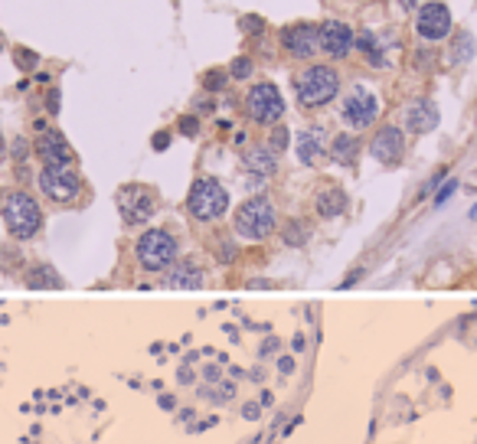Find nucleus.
<instances>
[{"instance_id": "f257e3e1", "label": "nucleus", "mask_w": 477, "mask_h": 444, "mask_svg": "<svg viewBox=\"0 0 477 444\" xmlns=\"http://www.w3.org/2000/svg\"><path fill=\"white\" fill-rule=\"evenodd\" d=\"M0 213L14 238H33L43 229V209L26 190H10L0 196Z\"/></svg>"}, {"instance_id": "f03ea898", "label": "nucleus", "mask_w": 477, "mask_h": 444, "mask_svg": "<svg viewBox=\"0 0 477 444\" xmlns=\"http://www.w3.org/2000/svg\"><path fill=\"white\" fill-rule=\"evenodd\" d=\"M186 209L193 219L200 222H216L219 216H226L229 209V193L216 176H200L186 193Z\"/></svg>"}, {"instance_id": "7ed1b4c3", "label": "nucleus", "mask_w": 477, "mask_h": 444, "mask_svg": "<svg viewBox=\"0 0 477 444\" xmlns=\"http://www.w3.org/2000/svg\"><path fill=\"white\" fill-rule=\"evenodd\" d=\"M275 226H278V216L268 196H252L236 209V232L242 238H248V242L268 238L275 232Z\"/></svg>"}, {"instance_id": "20e7f679", "label": "nucleus", "mask_w": 477, "mask_h": 444, "mask_svg": "<svg viewBox=\"0 0 477 444\" xmlns=\"http://www.w3.org/2000/svg\"><path fill=\"white\" fill-rule=\"evenodd\" d=\"M294 89H298V101L304 108H321V105H327V101L337 99L340 76L331 69V66H308V69L298 76Z\"/></svg>"}, {"instance_id": "39448f33", "label": "nucleus", "mask_w": 477, "mask_h": 444, "mask_svg": "<svg viewBox=\"0 0 477 444\" xmlns=\"http://www.w3.org/2000/svg\"><path fill=\"white\" fill-rule=\"evenodd\" d=\"M134 255H138V265L144 271H167L177 261V238L167 229H147L138 238Z\"/></svg>"}, {"instance_id": "423d86ee", "label": "nucleus", "mask_w": 477, "mask_h": 444, "mask_svg": "<svg viewBox=\"0 0 477 444\" xmlns=\"http://www.w3.org/2000/svg\"><path fill=\"white\" fill-rule=\"evenodd\" d=\"M118 209L128 226H144L157 213V193L144 183H128L118 190Z\"/></svg>"}, {"instance_id": "0eeeda50", "label": "nucleus", "mask_w": 477, "mask_h": 444, "mask_svg": "<svg viewBox=\"0 0 477 444\" xmlns=\"http://www.w3.org/2000/svg\"><path fill=\"white\" fill-rule=\"evenodd\" d=\"M246 111L252 121L258 124H278L281 115H285V99L278 92V85L271 82H258L248 89L246 95Z\"/></svg>"}, {"instance_id": "6e6552de", "label": "nucleus", "mask_w": 477, "mask_h": 444, "mask_svg": "<svg viewBox=\"0 0 477 444\" xmlns=\"http://www.w3.org/2000/svg\"><path fill=\"white\" fill-rule=\"evenodd\" d=\"M43 196H49L53 203H72L82 190V176L72 167H43L36 176Z\"/></svg>"}, {"instance_id": "1a4fd4ad", "label": "nucleus", "mask_w": 477, "mask_h": 444, "mask_svg": "<svg viewBox=\"0 0 477 444\" xmlns=\"http://www.w3.org/2000/svg\"><path fill=\"white\" fill-rule=\"evenodd\" d=\"M340 115H343V121L350 124V128L363 131L370 128L373 121H376L379 115V99L370 92V89H363V85H356L353 92L343 99V108H340Z\"/></svg>"}, {"instance_id": "9d476101", "label": "nucleus", "mask_w": 477, "mask_h": 444, "mask_svg": "<svg viewBox=\"0 0 477 444\" xmlns=\"http://www.w3.org/2000/svg\"><path fill=\"white\" fill-rule=\"evenodd\" d=\"M39 134L36 141H33V153H36L39 161H43V167H72V147L69 141L62 138L59 131L53 128H43V124H36Z\"/></svg>"}, {"instance_id": "9b49d317", "label": "nucleus", "mask_w": 477, "mask_h": 444, "mask_svg": "<svg viewBox=\"0 0 477 444\" xmlns=\"http://www.w3.org/2000/svg\"><path fill=\"white\" fill-rule=\"evenodd\" d=\"M416 33L422 39H428V43H438V39H445L448 33H451V14H448L445 4H438V0H428V4L418 10Z\"/></svg>"}, {"instance_id": "f8f14e48", "label": "nucleus", "mask_w": 477, "mask_h": 444, "mask_svg": "<svg viewBox=\"0 0 477 444\" xmlns=\"http://www.w3.org/2000/svg\"><path fill=\"white\" fill-rule=\"evenodd\" d=\"M317 36H321V49L333 59H346L350 49L356 46L353 30L343 24V20H327L323 26H317Z\"/></svg>"}, {"instance_id": "ddd939ff", "label": "nucleus", "mask_w": 477, "mask_h": 444, "mask_svg": "<svg viewBox=\"0 0 477 444\" xmlns=\"http://www.w3.org/2000/svg\"><path fill=\"white\" fill-rule=\"evenodd\" d=\"M281 46H285L288 56L294 59H311L314 49L321 46V36H317V26L314 24H294L281 30Z\"/></svg>"}, {"instance_id": "4468645a", "label": "nucleus", "mask_w": 477, "mask_h": 444, "mask_svg": "<svg viewBox=\"0 0 477 444\" xmlns=\"http://www.w3.org/2000/svg\"><path fill=\"white\" fill-rule=\"evenodd\" d=\"M370 153L379 163H386V167H396V163L402 161V153H406V138H402V131L396 128V124L379 128L376 138H373V144H370Z\"/></svg>"}, {"instance_id": "2eb2a0df", "label": "nucleus", "mask_w": 477, "mask_h": 444, "mask_svg": "<svg viewBox=\"0 0 477 444\" xmlns=\"http://www.w3.org/2000/svg\"><path fill=\"white\" fill-rule=\"evenodd\" d=\"M406 128L416 131V134H428V131L438 128V108H435V101H428V99L412 101L406 111Z\"/></svg>"}, {"instance_id": "dca6fc26", "label": "nucleus", "mask_w": 477, "mask_h": 444, "mask_svg": "<svg viewBox=\"0 0 477 444\" xmlns=\"http://www.w3.org/2000/svg\"><path fill=\"white\" fill-rule=\"evenodd\" d=\"M242 163H246V170L252 176L265 180V176H271L278 170V153L271 151V147H252V151H246Z\"/></svg>"}, {"instance_id": "f3484780", "label": "nucleus", "mask_w": 477, "mask_h": 444, "mask_svg": "<svg viewBox=\"0 0 477 444\" xmlns=\"http://www.w3.org/2000/svg\"><path fill=\"white\" fill-rule=\"evenodd\" d=\"M323 157V131L321 128H308L298 138V161L301 163H317Z\"/></svg>"}, {"instance_id": "a211bd4d", "label": "nucleus", "mask_w": 477, "mask_h": 444, "mask_svg": "<svg viewBox=\"0 0 477 444\" xmlns=\"http://www.w3.org/2000/svg\"><path fill=\"white\" fill-rule=\"evenodd\" d=\"M314 209L323 219H333V216H340L346 209V193L340 190V186H323L314 199Z\"/></svg>"}, {"instance_id": "6ab92c4d", "label": "nucleus", "mask_w": 477, "mask_h": 444, "mask_svg": "<svg viewBox=\"0 0 477 444\" xmlns=\"http://www.w3.org/2000/svg\"><path fill=\"white\" fill-rule=\"evenodd\" d=\"M167 284L170 288H200L203 284V268L196 261H180L177 268L167 275Z\"/></svg>"}, {"instance_id": "aec40b11", "label": "nucleus", "mask_w": 477, "mask_h": 444, "mask_svg": "<svg viewBox=\"0 0 477 444\" xmlns=\"http://www.w3.org/2000/svg\"><path fill=\"white\" fill-rule=\"evenodd\" d=\"M331 153H333V161L337 163H350L356 161V153H360V141H356V134H337L331 144Z\"/></svg>"}, {"instance_id": "412c9836", "label": "nucleus", "mask_w": 477, "mask_h": 444, "mask_svg": "<svg viewBox=\"0 0 477 444\" xmlns=\"http://www.w3.org/2000/svg\"><path fill=\"white\" fill-rule=\"evenodd\" d=\"M356 46H360V53L366 56V62L370 66H376V69H383L386 59H383V46H379V39L373 30H363L360 36H356Z\"/></svg>"}, {"instance_id": "4be33fe9", "label": "nucleus", "mask_w": 477, "mask_h": 444, "mask_svg": "<svg viewBox=\"0 0 477 444\" xmlns=\"http://www.w3.org/2000/svg\"><path fill=\"white\" fill-rule=\"evenodd\" d=\"M26 284H30V288H62L59 275H56L49 265H36V268L26 271Z\"/></svg>"}, {"instance_id": "5701e85b", "label": "nucleus", "mask_w": 477, "mask_h": 444, "mask_svg": "<svg viewBox=\"0 0 477 444\" xmlns=\"http://www.w3.org/2000/svg\"><path fill=\"white\" fill-rule=\"evenodd\" d=\"M451 62H468L474 56V36L468 30H458L454 33V43H451Z\"/></svg>"}, {"instance_id": "b1692460", "label": "nucleus", "mask_w": 477, "mask_h": 444, "mask_svg": "<svg viewBox=\"0 0 477 444\" xmlns=\"http://www.w3.org/2000/svg\"><path fill=\"white\" fill-rule=\"evenodd\" d=\"M308 236H311V229L304 226V222H298V219L285 222V229H281V238H285L288 246H304V242H308Z\"/></svg>"}, {"instance_id": "393cba45", "label": "nucleus", "mask_w": 477, "mask_h": 444, "mask_svg": "<svg viewBox=\"0 0 477 444\" xmlns=\"http://www.w3.org/2000/svg\"><path fill=\"white\" fill-rule=\"evenodd\" d=\"M226 82H229V72H223V69H209L206 76H203V85H206L209 92H223Z\"/></svg>"}, {"instance_id": "a878e982", "label": "nucleus", "mask_w": 477, "mask_h": 444, "mask_svg": "<svg viewBox=\"0 0 477 444\" xmlns=\"http://www.w3.org/2000/svg\"><path fill=\"white\" fill-rule=\"evenodd\" d=\"M16 66L30 72V69H36V66H39V56L33 53V49H24V46H20V49H16Z\"/></svg>"}, {"instance_id": "bb28decb", "label": "nucleus", "mask_w": 477, "mask_h": 444, "mask_svg": "<svg viewBox=\"0 0 477 444\" xmlns=\"http://www.w3.org/2000/svg\"><path fill=\"white\" fill-rule=\"evenodd\" d=\"M229 76H232V79H248V76H252V59H246V56H239V59L232 62Z\"/></svg>"}, {"instance_id": "cd10ccee", "label": "nucleus", "mask_w": 477, "mask_h": 444, "mask_svg": "<svg viewBox=\"0 0 477 444\" xmlns=\"http://www.w3.org/2000/svg\"><path fill=\"white\" fill-rule=\"evenodd\" d=\"M268 147H271V151H275V153H281V151H285V147H288V128H281V124H278V128L271 131V141H268Z\"/></svg>"}, {"instance_id": "c85d7f7f", "label": "nucleus", "mask_w": 477, "mask_h": 444, "mask_svg": "<svg viewBox=\"0 0 477 444\" xmlns=\"http://www.w3.org/2000/svg\"><path fill=\"white\" fill-rule=\"evenodd\" d=\"M242 30H246L248 36H262V33H265V20H262V16H242Z\"/></svg>"}, {"instance_id": "c756f323", "label": "nucleus", "mask_w": 477, "mask_h": 444, "mask_svg": "<svg viewBox=\"0 0 477 444\" xmlns=\"http://www.w3.org/2000/svg\"><path fill=\"white\" fill-rule=\"evenodd\" d=\"M454 190H458V180H448V183L438 190V196H435V206H445L448 199H451V193H454Z\"/></svg>"}, {"instance_id": "7c9ffc66", "label": "nucleus", "mask_w": 477, "mask_h": 444, "mask_svg": "<svg viewBox=\"0 0 477 444\" xmlns=\"http://www.w3.org/2000/svg\"><path fill=\"white\" fill-rule=\"evenodd\" d=\"M180 131H184L186 138H196V131H200V121L193 115H186V118H180Z\"/></svg>"}, {"instance_id": "2f4dec72", "label": "nucleus", "mask_w": 477, "mask_h": 444, "mask_svg": "<svg viewBox=\"0 0 477 444\" xmlns=\"http://www.w3.org/2000/svg\"><path fill=\"white\" fill-rule=\"evenodd\" d=\"M262 415V402H248L246 408H242V418H248V421H255Z\"/></svg>"}, {"instance_id": "473e14b6", "label": "nucleus", "mask_w": 477, "mask_h": 444, "mask_svg": "<svg viewBox=\"0 0 477 444\" xmlns=\"http://www.w3.org/2000/svg\"><path fill=\"white\" fill-rule=\"evenodd\" d=\"M26 151H30V144H26L24 138H16V141H14V157H16V161H24Z\"/></svg>"}, {"instance_id": "72a5a7b5", "label": "nucleus", "mask_w": 477, "mask_h": 444, "mask_svg": "<svg viewBox=\"0 0 477 444\" xmlns=\"http://www.w3.org/2000/svg\"><path fill=\"white\" fill-rule=\"evenodd\" d=\"M278 373H281V375H291L294 373V360H291V356H281V360H278Z\"/></svg>"}, {"instance_id": "f704fd0d", "label": "nucleus", "mask_w": 477, "mask_h": 444, "mask_svg": "<svg viewBox=\"0 0 477 444\" xmlns=\"http://www.w3.org/2000/svg\"><path fill=\"white\" fill-rule=\"evenodd\" d=\"M203 379H206V385H216L219 383V366H206L203 369Z\"/></svg>"}, {"instance_id": "c9c22d12", "label": "nucleus", "mask_w": 477, "mask_h": 444, "mask_svg": "<svg viewBox=\"0 0 477 444\" xmlns=\"http://www.w3.org/2000/svg\"><path fill=\"white\" fill-rule=\"evenodd\" d=\"M177 383H180V385H190V383H193V369H190V366L177 369Z\"/></svg>"}, {"instance_id": "e433bc0d", "label": "nucleus", "mask_w": 477, "mask_h": 444, "mask_svg": "<svg viewBox=\"0 0 477 444\" xmlns=\"http://www.w3.org/2000/svg\"><path fill=\"white\" fill-rule=\"evenodd\" d=\"M154 147H157V151H167V147H170V134H167V131H161V134L154 138Z\"/></svg>"}, {"instance_id": "4c0bfd02", "label": "nucleus", "mask_w": 477, "mask_h": 444, "mask_svg": "<svg viewBox=\"0 0 477 444\" xmlns=\"http://www.w3.org/2000/svg\"><path fill=\"white\" fill-rule=\"evenodd\" d=\"M46 105H49V111H53V115H56V111H59V92H56V89L46 95Z\"/></svg>"}, {"instance_id": "58836bf2", "label": "nucleus", "mask_w": 477, "mask_h": 444, "mask_svg": "<svg viewBox=\"0 0 477 444\" xmlns=\"http://www.w3.org/2000/svg\"><path fill=\"white\" fill-rule=\"evenodd\" d=\"M275 350H278V340H265V346L258 350V356H271Z\"/></svg>"}, {"instance_id": "ea45409f", "label": "nucleus", "mask_w": 477, "mask_h": 444, "mask_svg": "<svg viewBox=\"0 0 477 444\" xmlns=\"http://www.w3.org/2000/svg\"><path fill=\"white\" fill-rule=\"evenodd\" d=\"M161 408H167V412H170V408H177V398H174V395H161Z\"/></svg>"}, {"instance_id": "a19ab883", "label": "nucleus", "mask_w": 477, "mask_h": 444, "mask_svg": "<svg viewBox=\"0 0 477 444\" xmlns=\"http://www.w3.org/2000/svg\"><path fill=\"white\" fill-rule=\"evenodd\" d=\"M4 157H7V144H4V134H0V163H4Z\"/></svg>"}, {"instance_id": "79ce46f5", "label": "nucleus", "mask_w": 477, "mask_h": 444, "mask_svg": "<svg viewBox=\"0 0 477 444\" xmlns=\"http://www.w3.org/2000/svg\"><path fill=\"white\" fill-rule=\"evenodd\" d=\"M402 7H416V0H402Z\"/></svg>"}, {"instance_id": "37998d69", "label": "nucleus", "mask_w": 477, "mask_h": 444, "mask_svg": "<svg viewBox=\"0 0 477 444\" xmlns=\"http://www.w3.org/2000/svg\"><path fill=\"white\" fill-rule=\"evenodd\" d=\"M0 46H4V33H0Z\"/></svg>"}]
</instances>
